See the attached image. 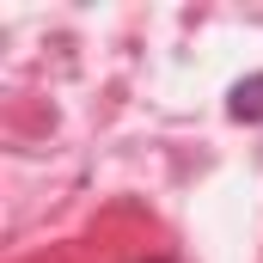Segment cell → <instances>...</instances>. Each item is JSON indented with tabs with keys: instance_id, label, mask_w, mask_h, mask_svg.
Instances as JSON below:
<instances>
[{
	"instance_id": "cell-1",
	"label": "cell",
	"mask_w": 263,
	"mask_h": 263,
	"mask_svg": "<svg viewBox=\"0 0 263 263\" xmlns=\"http://www.w3.org/2000/svg\"><path fill=\"white\" fill-rule=\"evenodd\" d=\"M227 117H233V123H263V73H245V80L227 92Z\"/></svg>"
}]
</instances>
